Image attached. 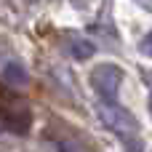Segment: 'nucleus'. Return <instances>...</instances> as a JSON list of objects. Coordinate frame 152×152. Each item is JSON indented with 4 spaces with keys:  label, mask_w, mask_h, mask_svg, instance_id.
<instances>
[{
    "label": "nucleus",
    "mask_w": 152,
    "mask_h": 152,
    "mask_svg": "<svg viewBox=\"0 0 152 152\" xmlns=\"http://www.w3.org/2000/svg\"><path fill=\"white\" fill-rule=\"evenodd\" d=\"M0 123L16 136H27V131L32 126L29 104L13 91H3L0 94Z\"/></svg>",
    "instance_id": "nucleus-1"
},
{
    "label": "nucleus",
    "mask_w": 152,
    "mask_h": 152,
    "mask_svg": "<svg viewBox=\"0 0 152 152\" xmlns=\"http://www.w3.org/2000/svg\"><path fill=\"white\" fill-rule=\"evenodd\" d=\"M99 118H102V123L107 126V128H112L118 136H134V134H139V123H136V118L128 112V110H123V107H118L115 102H102L99 104Z\"/></svg>",
    "instance_id": "nucleus-2"
},
{
    "label": "nucleus",
    "mask_w": 152,
    "mask_h": 152,
    "mask_svg": "<svg viewBox=\"0 0 152 152\" xmlns=\"http://www.w3.org/2000/svg\"><path fill=\"white\" fill-rule=\"evenodd\" d=\"M120 83H123V69L115 67V64H99V67L91 72V86H94V91H96L102 99H107V102H115V99H118Z\"/></svg>",
    "instance_id": "nucleus-3"
},
{
    "label": "nucleus",
    "mask_w": 152,
    "mask_h": 152,
    "mask_svg": "<svg viewBox=\"0 0 152 152\" xmlns=\"http://www.w3.org/2000/svg\"><path fill=\"white\" fill-rule=\"evenodd\" d=\"M3 80L13 88V86H27V80H29V75H27V69L19 64V61H11V64H5V69H3Z\"/></svg>",
    "instance_id": "nucleus-4"
},
{
    "label": "nucleus",
    "mask_w": 152,
    "mask_h": 152,
    "mask_svg": "<svg viewBox=\"0 0 152 152\" xmlns=\"http://www.w3.org/2000/svg\"><path fill=\"white\" fill-rule=\"evenodd\" d=\"M69 53H72L75 59H80V61H86V59H91V56L96 53V45H94L91 40H83V37H75V40L69 43Z\"/></svg>",
    "instance_id": "nucleus-5"
},
{
    "label": "nucleus",
    "mask_w": 152,
    "mask_h": 152,
    "mask_svg": "<svg viewBox=\"0 0 152 152\" xmlns=\"http://www.w3.org/2000/svg\"><path fill=\"white\" fill-rule=\"evenodd\" d=\"M139 51H142V53H147V56H152V32H150V35H144V40H142Z\"/></svg>",
    "instance_id": "nucleus-6"
},
{
    "label": "nucleus",
    "mask_w": 152,
    "mask_h": 152,
    "mask_svg": "<svg viewBox=\"0 0 152 152\" xmlns=\"http://www.w3.org/2000/svg\"><path fill=\"white\" fill-rule=\"evenodd\" d=\"M24 3H37V0H24Z\"/></svg>",
    "instance_id": "nucleus-7"
}]
</instances>
